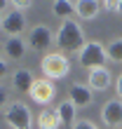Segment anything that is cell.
I'll use <instances>...</instances> for the list:
<instances>
[{
	"label": "cell",
	"mask_w": 122,
	"mask_h": 129,
	"mask_svg": "<svg viewBox=\"0 0 122 129\" xmlns=\"http://www.w3.org/2000/svg\"><path fill=\"white\" fill-rule=\"evenodd\" d=\"M38 127L40 129H59L61 127V117H59V110H42L38 115Z\"/></svg>",
	"instance_id": "14"
},
{
	"label": "cell",
	"mask_w": 122,
	"mask_h": 129,
	"mask_svg": "<svg viewBox=\"0 0 122 129\" xmlns=\"http://www.w3.org/2000/svg\"><path fill=\"white\" fill-rule=\"evenodd\" d=\"M106 61H108V54H106V45H101L99 40H92L87 42L85 47L80 49V54H78V63L82 68H101Z\"/></svg>",
	"instance_id": "3"
},
{
	"label": "cell",
	"mask_w": 122,
	"mask_h": 129,
	"mask_svg": "<svg viewBox=\"0 0 122 129\" xmlns=\"http://www.w3.org/2000/svg\"><path fill=\"white\" fill-rule=\"evenodd\" d=\"M59 117H61V124H66V127H73L75 122H78V120H75V115H78V108H75V106L71 103V101H61L59 103Z\"/></svg>",
	"instance_id": "16"
},
{
	"label": "cell",
	"mask_w": 122,
	"mask_h": 129,
	"mask_svg": "<svg viewBox=\"0 0 122 129\" xmlns=\"http://www.w3.org/2000/svg\"><path fill=\"white\" fill-rule=\"evenodd\" d=\"M7 96H10V94H7V89H5V87H0V110L5 108V103H7Z\"/></svg>",
	"instance_id": "21"
},
{
	"label": "cell",
	"mask_w": 122,
	"mask_h": 129,
	"mask_svg": "<svg viewBox=\"0 0 122 129\" xmlns=\"http://www.w3.org/2000/svg\"><path fill=\"white\" fill-rule=\"evenodd\" d=\"M117 3L120 0H101L103 10H108V12H117Z\"/></svg>",
	"instance_id": "20"
},
{
	"label": "cell",
	"mask_w": 122,
	"mask_h": 129,
	"mask_svg": "<svg viewBox=\"0 0 122 129\" xmlns=\"http://www.w3.org/2000/svg\"><path fill=\"white\" fill-rule=\"evenodd\" d=\"M54 42L59 45V52H64V54H80V49L87 45L85 31H82V26H80L75 19L61 21Z\"/></svg>",
	"instance_id": "1"
},
{
	"label": "cell",
	"mask_w": 122,
	"mask_h": 129,
	"mask_svg": "<svg viewBox=\"0 0 122 129\" xmlns=\"http://www.w3.org/2000/svg\"><path fill=\"white\" fill-rule=\"evenodd\" d=\"M0 31L7 33L10 38H19L21 33L26 31V17H24V12H19V10L5 12L3 24H0Z\"/></svg>",
	"instance_id": "6"
},
{
	"label": "cell",
	"mask_w": 122,
	"mask_h": 129,
	"mask_svg": "<svg viewBox=\"0 0 122 129\" xmlns=\"http://www.w3.org/2000/svg\"><path fill=\"white\" fill-rule=\"evenodd\" d=\"M26 47L28 45L21 40V38H7L5 40V54L10 56V59H14V61H19V59H24V54H26Z\"/></svg>",
	"instance_id": "13"
},
{
	"label": "cell",
	"mask_w": 122,
	"mask_h": 129,
	"mask_svg": "<svg viewBox=\"0 0 122 129\" xmlns=\"http://www.w3.org/2000/svg\"><path fill=\"white\" fill-rule=\"evenodd\" d=\"M5 122L10 124L12 129H30V127H33V117H30L28 106L21 103V101L10 103L7 110H5Z\"/></svg>",
	"instance_id": "4"
},
{
	"label": "cell",
	"mask_w": 122,
	"mask_h": 129,
	"mask_svg": "<svg viewBox=\"0 0 122 129\" xmlns=\"http://www.w3.org/2000/svg\"><path fill=\"white\" fill-rule=\"evenodd\" d=\"M0 24H3V17H0Z\"/></svg>",
	"instance_id": "26"
},
{
	"label": "cell",
	"mask_w": 122,
	"mask_h": 129,
	"mask_svg": "<svg viewBox=\"0 0 122 129\" xmlns=\"http://www.w3.org/2000/svg\"><path fill=\"white\" fill-rule=\"evenodd\" d=\"M101 120H103L106 127H113V129H117L122 124V99H110V101L103 106Z\"/></svg>",
	"instance_id": "9"
},
{
	"label": "cell",
	"mask_w": 122,
	"mask_h": 129,
	"mask_svg": "<svg viewBox=\"0 0 122 129\" xmlns=\"http://www.w3.org/2000/svg\"><path fill=\"white\" fill-rule=\"evenodd\" d=\"M68 101H71L75 108H87V106L94 101V94H92V89L87 85H82V82H73L71 89H68Z\"/></svg>",
	"instance_id": "10"
},
{
	"label": "cell",
	"mask_w": 122,
	"mask_h": 129,
	"mask_svg": "<svg viewBox=\"0 0 122 129\" xmlns=\"http://www.w3.org/2000/svg\"><path fill=\"white\" fill-rule=\"evenodd\" d=\"M115 14H120V17H122V0L117 3V12H115Z\"/></svg>",
	"instance_id": "25"
},
{
	"label": "cell",
	"mask_w": 122,
	"mask_h": 129,
	"mask_svg": "<svg viewBox=\"0 0 122 129\" xmlns=\"http://www.w3.org/2000/svg\"><path fill=\"white\" fill-rule=\"evenodd\" d=\"M5 75H7V63L3 61V59H0V80H3Z\"/></svg>",
	"instance_id": "23"
},
{
	"label": "cell",
	"mask_w": 122,
	"mask_h": 129,
	"mask_svg": "<svg viewBox=\"0 0 122 129\" xmlns=\"http://www.w3.org/2000/svg\"><path fill=\"white\" fill-rule=\"evenodd\" d=\"M71 129H99V127H96L94 122H89V120H78Z\"/></svg>",
	"instance_id": "19"
},
{
	"label": "cell",
	"mask_w": 122,
	"mask_h": 129,
	"mask_svg": "<svg viewBox=\"0 0 122 129\" xmlns=\"http://www.w3.org/2000/svg\"><path fill=\"white\" fill-rule=\"evenodd\" d=\"M30 99H33L35 103H40V106H47L54 101V94H56V89H54V82L47 80V78H40V80H35L33 82V87H30Z\"/></svg>",
	"instance_id": "7"
},
{
	"label": "cell",
	"mask_w": 122,
	"mask_h": 129,
	"mask_svg": "<svg viewBox=\"0 0 122 129\" xmlns=\"http://www.w3.org/2000/svg\"><path fill=\"white\" fill-rule=\"evenodd\" d=\"M101 3L99 0H75V14L85 21H92L99 17V10H101Z\"/></svg>",
	"instance_id": "11"
},
{
	"label": "cell",
	"mask_w": 122,
	"mask_h": 129,
	"mask_svg": "<svg viewBox=\"0 0 122 129\" xmlns=\"http://www.w3.org/2000/svg\"><path fill=\"white\" fill-rule=\"evenodd\" d=\"M115 92H117V96L122 99V73L117 75V82H115Z\"/></svg>",
	"instance_id": "22"
},
{
	"label": "cell",
	"mask_w": 122,
	"mask_h": 129,
	"mask_svg": "<svg viewBox=\"0 0 122 129\" xmlns=\"http://www.w3.org/2000/svg\"><path fill=\"white\" fill-rule=\"evenodd\" d=\"M106 54H108L110 61L122 63V38H113V40L106 45Z\"/></svg>",
	"instance_id": "17"
},
{
	"label": "cell",
	"mask_w": 122,
	"mask_h": 129,
	"mask_svg": "<svg viewBox=\"0 0 122 129\" xmlns=\"http://www.w3.org/2000/svg\"><path fill=\"white\" fill-rule=\"evenodd\" d=\"M113 82V73L108 71L106 66L101 68H92L89 75H87V87L92 92H103V89H108Z\"/></svg>",
	"instance_id": "8"
},
{
	"label": "cell",
	"mask_w": 122,
	"mask_h": 129,
	"mask_svg": "<svg viewBox=\"0 0 122 129\" xmlns=\"http://www.w3.org/2000/svg\"><path fill=\"white\" fill-rule=\"evenodd\" d=\"M10 3H12L14 10L24 12V10H28V7H30V3H33V0H10Z\"/></svg>",
	"instance_id": "18"
},
{
	"label": "cell",
	"mask_w": 122,
	"mask_h": 129,
	"mask_svg": "<svg viewBox=\"0 0 122 129\" xmlns=\"http://www.w3.org/2000/svg\"><path fill=\"white\" fill-rule=\"evenodd\" d=\"M0 49H3V47H0Z\"/></svg>",
	"instance_id": "27"
},
{
	"label": "cell",
	"mask_w": 122,
	"mask_h": 129,
	"mask_svg": "<svg viewBox=\"0 0 122 129\" xmlns=\"http://www.w3.org/2000/svg\"><path fill=\"white\" fill-rule=\"evenodd\" d=\"M7 3H10V0H0V12H5V7H7Z\"/></svg>",
	"instance_id": "24"
},
{
	"label": "cell",
	"mask_w": 122,
	"mask_h": 129,
	"mask_svg": "<svg viewBox=\"0 0 122 129\" xmlns=\"http://www.w3.org/2000/svg\"><path fill=\"white\" fill-rule=\"evenodd\" d=\"M52 12L56 14L59 19H73L75 17V3L73 0H54V5H52Z\"/></svg>",
	"instance_id": "15"
},
{
	"label": "cell",
	"mask_w": 122,
	"mask_h": 129,
	"mask_svg": "<svg viewBox=\"0 0 122 129\" xmlns=\"http://www.w3.org/2000/svg\"><path fill=\"white\" fill-rule=\"evenodd\" d=\"M56 40V35L49 31L47 26H33L28 31V40H26V45L33 52H38V54H42V52H47L49 47H52V42Z\"/></svg>",
	"instance_id": "5"
},
{
	"label": "cell",
	"mask_w": 122,
	"mask_h": 129,
	"mask_svg": "<svg viewBox=\"0 0 122 129\" xmlns=\"http://www.w3.org/2000/svg\"><path fill=\"white\" fill-rule=\"evenodd\" d=\"M40 68H42L47 80H64L71 73V63H68V56L64 52H49V54H45L42 61H40Z\"/></svg>",
	"instance_id": "2"
},
{
	"label": "cell",
	"mask_w": 122,
	"mask_h": 129,
	"mask_svg": "<svg viewBox=\"0 0 122 129\" xmlns=\"http://www.w3.org/2000/svg\"><path fill=\"white\" fill-rule=\"evenodd\" d=\"M33 82H35V78H33V73H30L28 68H19V71L12 73V87L17 89V92H21V94H28L30 87H33Z\"/></svg>",
	"instance_id": "12"
}]
</instances>
